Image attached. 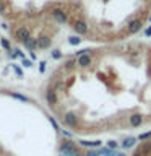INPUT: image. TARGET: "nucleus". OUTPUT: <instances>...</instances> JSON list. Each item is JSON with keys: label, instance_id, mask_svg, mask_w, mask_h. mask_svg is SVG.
I'll return each mask as SVG.
<instances>
[{"label": "nucleus", "instance_id": "nucleus-1", "mask_svg": "<svg viewBox=\"0 0 151 156\" xmlns=\"http://www.w3.org/2000/svg\"><path fill=\"white\" fill-rule=\"evenodd\" d=\"M60 154L62 156H76L78 151L75 148V143H73V141H65V143L60 146Z\"/></svg>", "mask_w": 151, "mask_h": 156}, {"label": "nucleus", "instance_id": "nucleus-2", "mask_svg": "<svg viewBox=\"0 0 151 156\" xmlns=\"http://www.w3.org/2000/svg\"><path fill=\"white\" fill-rule=\"evenodd\" d=\"M15 37L18 39L19 42H28L31 39V33L28 31V28H18L15 31Z\"/></svg>", "mask_w": 151, "mask_h": 156}, {"label": "nucleus", "instance_id": "nucleus-3", "mask_svg": "<svg viewBox=\"0 0 151 156\" xmlns=\"http://www.w3.org/2000/svg\"><path fill=\"white\" fill-rule=\"evenodd\" d=\"M52 16L57 20V23H67L68 21V15L60 8H54L52 10Z\"/></svg>", "mask_w": 151, "mask_h": 156}, {"label": "nucleus", "instance_id": "nucleus-4", "mask_svg": "<svg viewBox=\"0 0 151 156\" xmlns=\"http://www.w3.org/2000/svg\"><path fill=\"white\" fill-rule=\"evenodd\" d=\"M46 99L51 106H55L57 104V91L54 88H49L47 93H46Z\"/></svg>", "mask_w": 151, "mask_h": 156}, {"label": "nucleus", "instance_id": "nucleus-5", "mask_svg": "<svg viewBox=\"0 0 151 156\" xmlns=\"http://www.w3.org/2000/svg\"><path fill=\"white\" fill-rule=\"evenodd\" d=\"M73 29H75L78 34H85L88 31V24L85 21H81V20H78V21L73 23Z\"/></svg>", "mask_w": 151, "mask_h": 156}, {"label": "nucleus", "instance_id": "nucleus-6", "mask_svg": "<svg viewBox=\"0 0 151 156\" xmlns=\"http://www.w3.org/2000/svg\"><path fill=\"white\" fill-rule=\"evenodd\" d=\"M127 29H128V33H138L141 29V21L140 20H132L128 23V26H127Z\"/></svg>", "mask_w": 151, "mask_h": 156}, {"label": "nucleus", "instance_id": "nucleus-7", "mask_svg": "<svg viewBox=\"0 0 151 156\" xmlns=\"http://www.w3.org/2000/svg\"><path fill=\"white\" fill-rule=\"evenodd\" d=\"M63 120H65V124L70 125V127H75L76 125V115L73 114V112H67L65 117H63Z\"/></svg>", "mask_w": 151, "mask_h": 156}, {"label": "nucleus", "instance_id": "nucleus-8", "mask_svg": "<svg viewBox=\"0 0 151 156\" xmlns=\"http://www.w3.org/2000/svg\"><path fill=\"white\" fill-rule=\"evenodd\" d=\"M135 143H136V138H135V136H127V138L122 141L120 145H122V148H132Z\"/></svg>", "mask_w": 151, "mask_h": 156}, {"label": "nucleus", "instance_id": "nucleus-9", "mask_svg": "<svg viewBox=\"0 0 151 156\" xmlns=\"http://www.w3.org/2000/svg\"><path fill=\"white\" fill-rule=\"evenodd\" d=\"M37 42H39V47H41V49L51 47V39H49L47 36H41V37L37 39Z\"/></svg>", "mask_w": 151, "mask_h": 156}, {"label": "nucleus", "instance_id": "nucleus-10", "mask_svg": "<svg viewBox=\"0 0 151 156\" xmlns=\"http://www.w3.org/2000/svg\"><path fill=\"white\" fill-rule=\"evenodd\" d=\"M141 122H143V117H141L140 114H133L130 117V125H133V127L141 125Z\"/></svg>", "mask_w": 151, "mask_h": 156}, {"label": "nucleus", "instance_id": "nucleus-11", "mask_svg": "<svg viewBox=\"0 0 151 156\" xmlns=\"http://www.w3.org/2000/svg\"><path fill=\"white\" fill-rule=\"evenodd\" d=\"M78 63H80L81 67H90L91 65V57L88 55H81V57H78Z\"/></svg>", "mask_w": 151, "mask_h": 156}, {"label": "nucleus", "instance_id": "nucleus-12", "mask_svg": "<svg viewBox=\"0 0 151 156\" xmlns=\"http://www.w3.org/2000/svg\"><path fill=\"white\" fill-rule=\"evenodd\" d=\"M24 46H26L28 51H34L36 47H39V42H37V39H29L28 42H24Z\"/></svg>", "mask_w": 151, "mask_h": 156}, {"label": "nucleus", "instance_id": "nucleus-13", "mask_svg": "<svg viewBox=\"0 0 151 156\" xmlns=\"http://www.w3.org/2000/svg\"><path fill=\"white\" fill-rule=\"evenodd\" d=\"M80 143H81L83 146H96V148H97V146H101V143H102V141H99V140H96V141H88V140H81Z\"/></svg>", "mask_w": 151, "mask_h": 156}, {"label": "nucleus", "instance_id": "nucleus-14", "mask_svg": "<svg viewBox=\"0 0 151 156\" xmlns=\"http://www.w3.org/2000/svg\"><path fill=\"white\" fill-rule=\"evenodd\" d=\"M10 96L13 98V99H18V101H23V102H28L29 99L26 96H23V94H19V93H10Z\"/></svg>", "mask_w": 151, "mask_h": 156}, {"label": "nucleus", "instance_id": "nucleus-15", "mask_svg": "<svg viewBox=\"0 0 151 156\" xmlns=\"http://www.w3.org/2000/svg\"><path fill=\"white\" fill-rule=\"evenodd\" d=\"M80 42H81V39L78 36H70L68 37V44H70V46H78Z\"/></svg>", "mask_w": 151, "mask_h": 156}, {"label": "nucleus", "instance_id": "nucleus-16", "mask_svg": "<svg viewBox=\"0 0 151 156\" xmlns=\"http://www.w3.org/2000/svg\"><path fill=\"white\" fill-rule=\"evenodd\" d=\"M99 154H104V156H117V153L114 150H111V148H107V150H101L99 151Z\"/></svg>", "mask_w": 151, "mask_h": 156}, {"label": "nucleus", "instance_id": "nucleus-17", "mask_svg": "<svg viewBox=\"0 0 151 156\" xmlns=\"http://www.w3.org/2000/svg\"><path fill=\"white\" fill-rule=\"evenodd\" d=\"M49 122H51V124H52V127H54V129H55V130H60V127H58V124H57L55 120H54V117H49Z\"/></svg>", "mask_w": 151, "mask_h": 156}, {"label": "nucleus", "instance_id": "nucleus-18", "mask_svg": "<svg viewBox=\"0 0 151 156\" xmlns=\"http://www.w3.org/2000/svg\"><path fill=\"white\" fill-rule=\"evenodd\" d=\"M13 67V70H15V73H16L18 76H23V72H21V68H19L18 65H12Z\"/></svg>", "mask_w": 151, "mask_h": 156}, {"label": "nucleus", "instance_id": "nucleus-19", "mask_svg": "<svg viewBox=\"0 0 151 156\" xmlns=\"http://www.w3.org/2000/svg\"><path fill=\"white\" fill-rule=\"evenodd\" d=\"M117 145H119V143H117V141H114V140H111L109 143H107V146H109L111 150H115V148H117Z\"/></svg>", "mask_w": 151, "mask_h": 156}, {"label": "nucleus", "instance_id": "nucleus-20", "mask_svg": "<svg viewBox=\"0 0 151 156\" xmlns=\"http://www.w3.org/2000/svg\"><path fill=\"white\" fill-rule=\"evenodd\" d=\"M52 57L57 60V58H60V57H62V52H60V51H52Z\"/></svg>", "mask_w": 151, "mask_h": 156}, {"label": "nucleus", "instance_id": "nucleus-21", "mask_svg": "<svg viewBox=\"0 0 151 156\" xmlns=\"http://www.w3.org/2000/svg\"><path fill=\"white\" fill-rule=\"evenodd\" d=\"M149 136H151V132H146V133H141L138 138L140 140H146V138H149Z\"/></svg>", "mask_w": 151, "mask_h": 156}, {"label": "nucleus", "instance_id": "nucleus-22", "mask_svg": "<svg viewBox=\"0 0 151 156\" xmlns=\"http://www.w3.org/2000/svg\"><path fill=\"white\" fill-rule=\"evenodd\" d=\"M2 46L7 49V51H10V49H12V47H10V42L7 41V39H2Z\"/></svg>", "mask_w": 151, "mask_h": 156}, {"label": "nucleus", "instance_id": "nucleus-23", "mask_svg": "<svg viewBox=\"0 0 151 156\" xmlns=\"http://www.w3.org/2000/svg\"><path fill=\"white\" fill-rule=\"evenodd\" d=\"M46 65H47L46 62H41V63H39V72H41V73L46 72Z\"/></svg>", "mask_w": 151, "mask_h": 156}, {"label": "nucleus", "instance_id": "nucleus-24", "mask_svg": "<svg viewBox=\"0 0 151 156\" xmlns=\"http://www.w3.org/2000/svg\"><path fill=\"white\" fill-rule=\"evenodd\" d=\"M86 156H99V151H96V150H91V151H88Z\"/></svg>", "mask_w": 151, "mask_h": 156}, {"label": "nucleus", "instance_id": "nucleus-25", "mask_svg": "<svg viewBox=\"0 0 151 156\" xmlns=\"http://www.w3.org/2000/svg\"><path fill=\"white\" fill-rule=\"evenodd\" d=\"M23 65H24V67H31L33 63L29 62V60H26V58H23Z\"/></svg>", "mask_w": 151, "mask_h": 156}, {"label": "nucleus", "instance_id": "nucleus-26", "mask_svg": "<svg viewBox=\"0 0 151 156\" xmlns=\"http://www.w3.org/2000/svg\"><path fill=\"white\" fill-rule=\"evenodd\" d=\"M145 34H146V37H149V36H151V26L145 29Z\"/></svg>", "mask_w": 151, "mask_h": 156}, {"label": "nucleus", "instance_id": "nucleus-27", "mask_svg": "<svg viewBox=\"0 0 151 156\" xmlns=\"http://www.w3.org/2000/svg\"><path fill=\"white\" fill-rule=\"evenodd\" d=\"M0 13H5V5H3L2 0H0Z\"/></svg>", "mask_w": 151, "mask_h": 156}, {"label": "nucleus", "instance_id": "nucleus-28", "mask_svg": "<svg viewBox=\"0 0 151 156\" xmlns=\"http://www.w3.org/2000/svg\"><path fill=\"white\" fill-rule=\"evenodd\" d=\"M149 150H151V143H146L143 146V151H149Z\"/></svg>", "mask_w": 151, "mask_h": 156}, {"label": "nucleus", "instance_id": "nucleus-29", "mask_svg": "<svg viewBox=\"0 0 151 156\" xmlns=\"http://www.w3.org/2000/svg\"><path fill=\"white\" fill-rule=\"evenodd\" d=\"M133 156H143V153H141V151H136V153H135Z\"/></svg>", "mask_w": 151, "mask_h": 156}, {"label": "nucleus", "instance_id": "nucleus-30", "mask_svg": "<svg viewBox=\"0 0 151 156\" xmlns=\"http://www.w3.org/2000/svg\"><path fill=\"white\" fill-rule=\"evenodd\" d=\"M148 75H149V76H151V65H149V67H148Z\"/></svg>", "mask_w": 151, "mask_h": 156}, {"label": "nucleus", "instance_id": "nucleus-31", "mask_svg": "<svg viewBox=\"0 0 151 156\" xmlns=\"http://www.w3.org/2000/svg\"><path fill=\"white\" fill-rule=\"evenodd\" d=\"M117 156H127V154H124V153H119V154H117Z\"/></svg>", "mask_w": 151, "mask_h": 156}, {"label": "nucleus", "instance_id": "nucleus-32", "mask_svg": "<svg viewBox=\"0 0 151 156\" xmlns=\"http://www.w3.org/2000/svg\"><path fill=\"white\" fill-rule=\"evenodd\" d=\"M76 156H86V154H83V153H78Z\"/></svg>", "mask_w": 151, "mask_h": 156}, {"label": "nucleus", "instance_id": "nucleus-33", "mask_svg": "<svg viewBox=\"0 0 151 156\" xmlns=\"http://www.w3.org/2000/svg\"><path fill=\"white\" fill-rule=\"evenodd\" d=\"M149 21H151V16H149Z\"/></svg>", "mask_w": 151, "mask_h": 156}]
</instances>
